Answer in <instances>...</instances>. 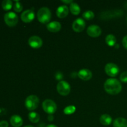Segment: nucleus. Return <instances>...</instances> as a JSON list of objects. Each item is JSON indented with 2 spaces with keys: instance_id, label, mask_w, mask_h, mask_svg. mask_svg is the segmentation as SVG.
Here are the masks:
<instances>
[{
  "instance_id": "f257e3e1",
  "label": "nucleus",
  "mask_w": 127,
  "mask_h": 127,
  "mask_svg": "<svg viewBox=\"0 0 127 127\" xmlns=\"http://www.w3.org/2000/svg\"><path fill=\"white\" fill-rule=\"evenodd\" d=\"M105 91L111 95H116L121 92L122 86L119 80L115 78L107 79L104 85Z\"/></svg>"
},
{
  "instance_id": "f03ea898",
  "label": "nucleus",
  "mask_w": 127,
  "mask_h": 127,
  "mask_svg": "<svg viewBox=\"0 0 127 127\" xmlns=\"http://www.w3.org/2000/svg\"><path fill=\"white\" fill-rule=\"evenodd\" d=\"M52 14L48 7H43L37 12V18L38 21L42 24H47L50 21Z\"/></svg>"
},
{
  "instance_id": "7ed1b4c3",
  "label": "nucleus",
  "mask_w": 127,
  "mask_h": 127,
  "mask_svg": "<svg viewBox=\"0 0 127 127\" xmlns=\"http://www.w3.org/2000/svg\"><path fill=\"white\" fill-rule=\"evenodd\" d=\"M39 104V99L35 95H31L26 98L25 100V106L29 110H34Z\"/></svg>"
},
{
  "instance_id": "20e7f679",
  "label": "nucleus",
  "mask_w": 127,
  "mask_h": 127,
  "mask_svg": "<svg viewBox=\"0 0 127 127\" xmlns=\"http://www.w3.org/2000/svg\"><path fill=\"white\" fill-rule=\"evenodd\" d=\"M42 108L47 114L52 115L57 110V106L53 100L51 99H46L42 103Z\"/></svg>"
},
{
  "instance_id": "39448f33",
  "label": "nucleus",
  "mask_w": 127,
  "mask_h": 127,
  "mask_svg": "<svg viewBox=\"0 0 127 127\" xmlns=\"http://www.w3.org/2000/svg\"><path fill=\"white\" fill-rule=\"evenodd\" d=\"M57 89L58 93L61 95L66 96V95H68L70 93L71 87L69 86V83H67L66 81H61L57 84Z\"/></svg>"
},
{
  "instance_id": "423d86ee",
  "label": "nucleus",
  "mask_w": 127,
  "mask_h": 127,
  "mask_svg": "<svg viewBox=\"0 0 127 127\" xmlns=\"http://www.w3.org/2000/svg\"><path fill=\"white\" fill-rule=\"evenodd\" d=\"M4 19L7 26L9 27H14L18 22V16L14 12H9L5 14Z\"/></svg>"
},
{
  "instance_id": "0eeeda50",
  "label": "nucleus",
  "mask_w": 127,
  "mask_h": 127,
  "mask_svg": "<svg viewBox=\"0 0 127 127\" xmlns=\"http://www.w3.org/2000/svg\"><path fill=\"white\" fill-rule=\"evenodd\" d=\"M105 71L108 76L110 77H115L119 73V68L114 63H107L105 66Z\"/></svg>"
},
{
  "instance_id": "6e6552de",
  "label": "nucleus",
  "mask_w": 127,
  "mask_h": 127,
  "mask_svg": "<svg viewBox=\"0 0 127 127\" xmlns=\"http://www.w3.org/2000/svg\"><path fill=\"white\" fill-rule=\"evenodd\" d=\"M28 43L32 48L37 49L42 47L43 44V41L40 37L33 35L30 37L28 40Z\"/></svg>"
},
{
  "instance_id": "1a4fd4ad",
  "label": "nucleus",
  "mask_w": 127,
  "mask_h": 127,
  "mask_svg": "<svg viewBox=\"0 0 127 127\" xmlns=\"http://www.w3.org/2000/svg\"><path fill=\"white\" fill-rule=\"evenodd\" d=\"M102 30L100 27L97 25H91L87 29L88 35L92 37H97L101 35Z\"/></svg>"
},
{
  "instance_id": "9d476101",
  "label": "nucleus",
  "mask_w": 127,
  "mask_h": 127,
  "mask_svg": "<svg viewBox=\"0 0 127 127\" xmlns=\"http://www.w3.org/2000/svg\"><path fill=\"white\" fill-rule=\"evenodd\" d=\"M86 27V22L82 18H78L73 22L72 28L73 31L76 32H81L83 31Z\"/></svg>"
},
{
  "instance_id": "9b49d317",
  "label": "nucleus",
  "mask_w": 127,
  "mask_h": 127,
  "mask_svg": "<svg viewBox=\"0 0 127 127\" xmlns=\"http://www.w3.org/2000/svg\"><path fill=\"white\" fill-rule=\"evenodd\" d=\"M21 20L26 23L32 22L35 18V13L32 10L27 9L24 11L21 16Z\"/></svg>"
},
{
  "instance_id": "f8f14e48",
  "label": "nucleus",
  "mask_w": 127,
  "mask_h": 127,
  "mask_svg": "<svg viewBox=\"0 0 127 127\" xmlns=\"http://www.w3.org/2000/svg\"><path fill=\"white\" fill-rule=\"evenodd\" d=\"M123 12L120 10H113V11H109L104 12L101 14L100 17L103 19H108L112 18L114 17H118V16H122Z\"/></svg>"
},
{
  "instance_id": "ddd939ff",
  "label": "nucleus",
  "mask_w": 127,
  "mask_h": 127,
  "mask_svg": "<svg viewBox=\"0 0 127 127\" xmlns=\"http://www.w3.org/2000/svg\"><path fill=\"white\" fill-rule=\"evenodd\" d=\"M78 76L81 79L84 81L90 80L93 76L92 72L88 69H82L78 72Z\"/></svg>"
},
{
  "instance_id": "4468645a",
  "label": "nucleus",
  "mask_w": 127,
  "mask_h": 127,
  "mask_svg": "<svg viewBox=\"0 0 127 127\" xmlns=\"http://www.w3.org/2000/svg\"><path fill=\"white\" fill-rule=\"evenodd\" d=\"M47 28L50 32H57L60 31L62 28V26L60 22L57 21H53L48 23L47 25Z\"/></svg>"
},
{
  "instance_id": "2eb2a0df",
  "label": "nucleus",
  "mask_w": 127,
  "mask_h": 127,
  "mask_svg": "<svg viewBox=\"0 0 127 127\" xmlns=\"http://www.w3.org/2000/svg\"><path fill=\"white\" fill-rule=\"evenodd\" d=\"M69 9L66 5H62L57 8V15L59 18H64L68 14Z\"/></svg>"
},
{
  "instance_id": "dca6fc26",
  "label": "nucleus",
  "mask_w": 127,
  "mask_h": 127,
  "mask_svg": "<svg viewBox=\"0 0 127 127\" xmlns=\"http://www.w3.org/2000/svg\"><path fill=\"white\" fill-rule=\"evenodd\" d=\"M10 123L14 127H20L23 124L22 118L17 115H14L10 119Z\"/></svg>"
},
{
  "instance_id": "f3484780",
  "label": "nucleus",
  "mask_w": 127,
  "mask_h": 127,
  "mask_svg": "<svg viewBox=\"0 0 127 127\" xmlns=\"http://www.w3.org/2000/svg\"><path fill=\"white\" fill-rule=\"evenodd\" d=\"M114 127H127V120L124 118H117L113 123Z\"/></svg>"
},
{
  "instance_id": "a211bd4d",
  "label": "nucleus",
  "mask_w": 127,
  "mask_h": 127,
  "mask_svg": "<svg viewBox=\"0 0 127 127\" xmlns=\"http://www.w3.org/2000/svg\"><path fill=\"white\" fill-rule=\"evenodd\" d=\"M100 122L101 123L102 125L107 126V125H110L112 124V119L108 114H104V115H102L100 117Z\"/></svg>"
},
{
  "instance_id": "6ab92c4d",
  "label": "nucleus",
  "mask_w": 127,
  "mask_h": 127,
  "mask_svg": "<svg viewBox=\"0 0 127 127\" xmlns=\"http://www.w3.org/2000/svg\"><path fill=\"white\" fill-rule=\"evenodd\" d=\"M105 42L110 47H114L117 42L116 37L112 34H109L105 37Z\"/></svg>"
},
{
  "instance_id": "aec40b11",
  "label": "nucleus",
  "mask_w": 127,
  "mask_h": 127,
  "mask_svg": "<svg viewBox=\"0 0 127 127\" xmlns=\"http://www.w3.org/2000/svg\"><path fill=\"white\" fill-rule=\"evenodd\" d=\"M69 9H70L71 12L73 14V15H77L79 14L81 12V8L79 7V5L76 2H72L69 6Z\"/></svg>"
},
{
  "instance_id": "412c9836",
  "label": "nucleus",
  "mask_w": 127,
  "mask_h": 127,
  "mask_svg": "<svg viewBox=\"0 0 127 127\" xmlns=\"http://www.w3.org/2000/svg\"><path fill=\"white\" fill-rule=\"evenodd\" d=\"M29 119L31 122L37 123L40 120V115L37 112H32L29 114Z\"/></svg>"
},
{
  "instance_id": "4be33fe9",
  "label": "nucleus",
  "mask_w": 127,
  "mask_h": 127,
  "mask_svg": "<svg viewBox=\"0 0 127 127\" xmlns=\"http://www.w3.org/2000/svg\"><path fill=\"white\" fill-rule=\"evenodd\" d=\"M12 2L11 0H4L2 2V7L4 11H9L12 8Z\"/></svg>"
},
{
  "instance_id": "5701e85b",
  "label": "nucleus",
  "mask_w": 127,
  "mask_h": 127,
  "mask_svg": "<svg viewBox=\"0 0 127 127\" xmlns=\"http://www.w3.org/2000/svg\"><path fill=\"white\" fill-rule=\"evenodd\" d=\"M83 17H84V19H85L86 20L89 21V20H91L94 18V13L92 11L88 10V11H85V12L83 14Z\"/></svg>"
},
{
  "instance_id": "b1692460",
  "label": "nucleus",
  "mask_w": 127,
  "mask_h": 127,
  "mask_svg": "<svg viewBox=\"0 0 127 127\" xmlns=\"http://www.w3.org/2000/svg\"><path fill=\"white\" fill-rule=\"evenodd\" d=\"M76 111V107L74 105H69L64 109V113L66 115L73 114Z\"/></svg>"
},
{
  "instance_id": "393cba45",
  "label": "nucleus",
  "mask_w": 127,
  "mask_h": 127,
  "mask_svg": "<svg viewBox=\"0 0 127 127\" xmlns=\"http://www.w3.org/2000/svg\"><path fill=\"white\" fill-rule=\"evenodd\" d=\"M22 8H23V6H22V4L19 1H16L14 6V11L16 12H19L22 11Z\"/></svg>"
},
{
  "instance_id": "a878e982",
  "label": "nucleus",
  "mask_w": 127,
  "mask_h": 127,
  "mask_svg": "<svg viewBox=\"0 0 127 127\" xmlns=\"http://www.w3.org/2000/svg\"><path fill=\"white\" fill-rule=\"evenodd\" d=\"M120 79L123 83H127V71H124L120 74Z\"/></svg>"
},
{
  "instance_id": "bb28decb",
  "label": "nucleus",
  "mask_w": 127,
  "mask_h": 127,
  "mask_svg": "<svg viewBox=\"0 0 127 127\" xmlns=\"http://www.w3.org/2000/svg\"><path fill=\"white\" fill-rule=\"evenodd\" d=\"M122 44H123V46L124 47V48L127 50V35L125 36V37L123 38Z\"/></svg>"
},
{
  "instance_id": "cd10ccee",
  "label": "nucleus",
  "mask_w": 127,
  "mask_h": 127,
  "mask_svg": "<svg viewBox=\"0 0 127 127\" xmlns=\"http://www.w3.org/2000/svg\"><path fill=\"white\" fill-rule=\"evenodd\" d=\"M9 124L7 123V122L4 121H1L0 122V127H8Z\"/></svg>"
},
{
  "instance_id": "c85d7f7f",
  "label": "nucleus",
  "mask_w": 127,
  "mask_h": 127,
  "mask_svg": "<svg viewBox=\"0 0 127 127\" xmlns=\"http://www.w3.org/2000/svg\"><path fill=\"white\" fill-rule=\"evenodd\" d=\"M62 2H64V3H66V4H69V3H71V4L73 2V1H71V0H68V1H65V0H64V1H62Z\"/></svg>"
},
{
  "instance_id": "c756f323",
  "label": "nucleus",
  "mask_w": 127,
  "mask_h": 127,
  "mask_svg": "<svg viewBox=\"0 0 127 127\" xmlns=\"http://www.w3.org/2000/svg\"><path fill=\"white\" fill-rule=\"evenodd\" d=\"M48 120H50V121H52L53 119V117L52 115H49V116L48 117Z\"/></svg>"
},
{
  "instance_id": "7c9ffc66",
  "label": "nucleus",
  "mask_w": 127,
  "mask_h": 127,
  "mask_svg": "<svg viewBox=\"0 0 127 127\" xmlns=\"http://www.w3.org/2000/svg\"><path fill=\"white\" fill-rule=\"evenodd\" d=\"M46 127H58L56 126V125H52V124H50V125H47V126Z\"/></svg>"
},
{
  "instance_id": "2f4dec72",
  "label": "nucleus",
  "mask_w": 127,
  "mask_h": 127,
  "mask_svg": "<svg viewBox=\"0 0 127 127\" xmlns=\"http://www.w3.org/2000/svg\"><path fill=\"white\" fill-rule=\"evenodd\" d=\"M24 127H33L31 126V125H27V126H25Z\"/></svg>"
},
{
  "instance_id": "473e14b6",
  "label": "nucleus",
  "mask_w": 127,
  "mask_h": 127,
  "mask_svg": "<svg viewBox=\"0 0 127 127\" xmlns=\"http://www.w3.org/2000/svg\"></svg>"
}]
</instances>
